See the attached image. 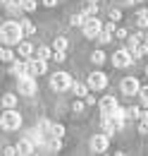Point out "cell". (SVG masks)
I'll list each match as a JSON object with an SVG mask.
<instances>
[{
    "label": "cell",
    "instance_id": "obj_1",
    "mask_svg": "<svg viewBox=\"0 0 148 156\" xmlns=\"http://www.w3.org/2000/svg\"><path fill=\"white\" fill-rule=\"evenodd\" d=\"M22 24L17 22H5L2 27H0V41H2V46H17L19 41H22Z\"/></svg>",
    "mask_w": 148,
    "mask_h": 156
},
{
    "label": "cell",
    "instance_id": "obj_2",
    "mask_svg": "<svg viewBox=\"0 0 148 156\" xmlns=\"http://www.w3.org/2000/svg\"><path fill=\"white\" fill-rule=\"evenodd\" d=\"M0 127H2V130H10V132H12V130H19V127H22V115H19L15 108H7V111L0 115Z\"/></svg>",
    "mask_w": 148,
    "mask_h": 156
},
{
    "label": "cell",
    "instance_id": "obj_3",
    "mask_svg": "<svg viewBox=\"0 0 148 156\" xmlns=\"http://www.w3.org/2000/svg\"><path fill=\"white\" fill-rule=\"evenodd\" d=\"M50 87H53L55 91H67V89L72 87V75H69V72H55V75L50 77Z\"/></svg>",
    "mask_w": 148,
    "mask_h": 156
},
{
    "label": "cell",
    "instance_id": "obj_4",
    "mask_svg": "<svg viewBox=\"0 0 148 156\" xmlns=\"http://www.w3.org/2000/svg\"><path fill=\"white\" fill-rule=\"evenodd\" d=\"M36 91H38L36 77H31V75H24V77H19V94H24V96H34Z\"/></svg>",
    "mask_w": 148,
    "mask_h": 156
},
{
    "label": "cell",
    "instance_id": "obj_5",
    "mask_svg": "<svg viewBox=\"0 0 148 156\" xmlns=\"http://www.w3.org/2000/svg\"><path fill=\"white\" fill-rule=\"evenodd\" d=\"M100 29H103V24L98 17H86V22H84V36L86 39H96L100 34Z\"/></svg>",
    "mask_w": 148,
    "mask_h": 156
},
{
    "label": "cell",
    "instance_id": "obj_6",
    "mask_svg": "<svg viewBox=\"0 0 148 156\" xmlns=\"http://www.w3.org/2000/svg\"><path fill=\"white\" fill-rule=\"evenodd\" d=\"M131 62H134V55H131L127 48L115 51V55H112V65H115V67H129Z\"/></svg>",
    "mask_w": 148,
    "mask_h": 156
},
{
    "label": "cell",
    "instance_id": "obj_7",
    "mask_svg": "<svg viewBox=\"0 0 148 156\" xmlns=\"http://www.w3.org/2000/svg\"><path fill=\"white\" fill-rule=\"evenodd\" d=\"M86 84H89V89H96V91H98V89H105V87H108V77H105V72L96 70V72L89 75Z\"/></svg>",
    "mask_w": 148,
    "mask_h": 156
},
{
    "label": "cell",
    "instance_id": "obj_8",
    "mask_svg": "<svg viewBox=\"0 0 148 156\" xmlns=\"http://www.w3.org/2000/svg\"><path fill=\"white\" fill-rule=\"evenodd\" d=\"M108 144H110V137L108 135H93L91 137V151H96V154H105Z\"/></svg>",
    "mask_w": 148,
    "mask_h": 156
},
{
    "label": "cell",
    "instance_id": "obj_9",
    "mask_svg": "<svg viewBox=\"0 0 148 156\" xmlns=\"http://www.w3.org/2000/svg\"><path fill=\"white\" fill-rule=\"evenodd\" d=\"M119 87H122V94H127V96L139 94V89H141V84H139V79H136V77H124Z\"/></svg>",
    "mask_w": 148,
    "mask_h": 156
},
{
    "label": "cell",
    "instance_id": "obj_10",
    "mask_svg": "<svg viewBox=\"0 0 148 156\" xmlns=\"http://www.w3.org/2000/svg\"><path fill=\"white\" fill-rule=\"evenodd\" d=\"M45 70H48V65H45L43 58H29V75H31V77L45 75Z\"/></svg>",
    "mask_w": 148,
    "mask_h": 156
},
{
    "label": "cell",
    "instance_id": "obj_11",
    "mask_svg": "<svg viewBox=\"0 0 148 156\" xmlns=\"http://www.w3.org/2000/svg\"><path fill=\"white\" fill-rule=\"evenodd\" d=\"M117 106H119V103H117V98H115V96H103V98H100V103H98V108H100L103 115H110Z\"/></svg>",
    "mask_w": 148,
    "mask_h": 156
},
{
    "label": "cell",
    "instance_id": "obj_12",
    "mask_svg": "<svg viewBox=\"0 0 148 156\" xmlns=\"http://www.w3.org/2000/svg\"><path fill=\"white\" fill-rule=\"evenodd\" d=\"M34 151H36V147H34V142L29 137H24L17 144V154H22V156H29V154H34Z\"/></svg>",
    "mask_w": 148,
    "mask_h": 156
},
{
    "label": "cell",
    "instance_id": "obj_13",
    "mask_svg": "<svg viewBox=\"0 0 148 156\" xmlns=\"http://www.w3.org/2000/svg\"><path fill=\"white\" fill-rule=\"evenodd\" d=\"M12 75H17V77L29 75V60H15L12 62Z\"/></svg>",
    "mask_w": 148,
    "mask_h": 156
},
{
    "label": "cell",
    "instance_id": "obj_14",
    "mask_svg": "<svg viewBox=\"0 0 148 156\" xmlns=\"http://www.w3.org/2000/svg\"><path fill=\"white\" fill-rule=\"evenodd\" d=\"M72 89L74 94H76V98H81V96H86V91H89V84H81V82H72Z\"/></svg>",
    "mask_w": 148,
    "mask_h": 156
},
{
    "label": "cell",
    "instance_id": "obj_15",
    "mask_svg": "<svg viewBox=\"0 0 148 156\" xmlns=\"http://www.w3.org/2000/svg\"><path fill=\"white\" fill-rule=\"evenodd\" d=\"M84 15H86V17H96V15H98V5H96V0H86V5H84Z\"/></svg>",
    "mask_w": 148,
    "mask_h": 156
},
{
    "label": "cell",
    "instance_id": "obj_16",
    "mask_svg": "<svg viewBox=\"0 0 148 156\" xmlns=\"http://www.w3.org/2000/svg\"><path fill=\"white\" fill-rule=\"evenodd\" d=\"M17 46H19V55H24V58H29V55L34 53V46H31L29 41H19Z\"/></svg>",
    "mask_w": 148,
    "mask_h": 156
},
{
    "label": "cell",
    "instance_id": "obj_17",
    "mask_svg": "<svg viewBox=\"0 0 148 156\" xmlns=\"http://www.w3.org/2000/svg\"><path fill=\"white\" fill-rule=\"evenodd\" d=\"M136 24L141 29H148V10H139L136 12Z\"/></svg>",
    "mask_w": 148,
    "mask_h": 156
},
{
    "label": "cell",
    "instance_id": "obj_18",
    "mask_svg": "<svg viewBox=\"0 0 148 156\" xmlns=\"http://www.w3.org/2000/svg\"><path fill=\"white\" fill-rule=\"evenodd\" d=\"M84 22H86V15H84V12H76V15H72L69 24H72V27H84Z\"/></svg>",
    "mask_w": 148,
    "mask_h": 156
},
{
    "label": "cell",
    "instance_id": "obj_19",
    "mask_svg": "<svg viewBox=\"0 0 148 156\" xmlns=\"http://www.w3.org/2000/svg\"><path fill=\"white\" fill-rule=\"evenodd\" d=\"M146 53H148V43H139V46L134 48V53H131V55H134V60H136V58H143Z\"/></svg>",
    "mask_w": 148,
    "mask_h": 156
},
{
    "label": "cell",
    "instance_id": "obj_20",
    "mask_svg": "<svg viewBox=\"0 0 148 156\" xmlns=\"http://www.w3.org/2000/svg\"><path fill=\"white\" fill-rule=\"evenodd\" d=\"M0 103H2L5 108H15V103H17V96H15V94H5Z\"/></svg>",
    "mask_w": 148,
    "mask_h": 156
},
{
    "label": "cell",
    "instance_id": "obj_21",
    "mask_svg": "<svg viewBox=\"0 0 148 156\" xmlns=\"http://www.w3.org/2000/svg\"><path fill=\"white\" fill-rule=\"evenodd\" d=\"M53 51H67V39L65 36H57L53 41Z\"/></svg>",
    "mask_w": 148,
    "mask_h": 156
},
{
    "label": "cell",
    "instance_id": "obj_22",
    "mask_svg": "<svg viewBox=\"0 0 148 156\" xmlns=\"http://www.w3.org/2000/svg\"><path fill=\"white\" fill-rule=\"evenodd\" d=\"M91 62L93 65H103V62H105V53H103V51H93L91 53Z\"/></svg>",
    "mask_w": 148,
    "mask_h": 156
},
{
    "label": "cell",
    "instance_id": "obj_23",
    "mask_svg": "<svg viewBox=\"0 0 148 156\" xmlns=\"http://www.w3.org/2000/svg\"><path fill=\"white\" fill-rule=\"evenodd\" d=\"M0 60H2V62H12V60H15V53H12L10 48H0Z\"/></svg>",
    "mask_w": 148,
    "mask_h": 156
},
{
    "label": "cell",
    "instance_id": "obj_24",
    "mask_svg": "<svg viewBox=\"0 0 148 156\" xmlns=\"http://www.w3.org/2000/svg\"><path fill=\"white\" fill-rule=\"evenodd\" d=\"M34 31H36V27H34V24H31L29 20H26V22H22V34H24V36H31Z\"/></svg>",
    "mask_w": 148,
    "mask_h": 156
},
{
    "label": "cell",
    "instance_id": "obj_25",
    "mask_svg": "<svg viewBox=\"0 0 148 156\" xmlns=\"http://www.w3.org/2000/svg\"><path fill=\"white\" fill-rule=\"evenodd\" d=\"M36 5H38V0H22V10L24 12H34Z\"/></svg>",
    "mask_w": 148,
    "mask_h": 156
},
{
    "label": "cell",
    "instance_id": "obj_26",
    "mask_svg": "<svg viewBox=\"0 0 148 156\" xmlns=\"http://www.w3.org/2000/svg\"><path fill=\"white\" fill-rule=\"evenodd\" d=\"M53 55V48H48V46H38V55L36 58H43V60H48Z\"/></svg>",
    "mask_w": 148,
    "mask_h": 156
},
{
    "label": "cell",
    "instance_id": "obj_27",
    "mask_svg": "<svg viewBox=\"0 0 148 156\" xmlns=\"http://www.w3.org/2000/svg\"><path fill=\"white\" fill-rule=\"evenodd\" d=\"M139 43H141V41H139V36H136V34H134V36H127V51H129V53H134V48H136Z\"/></svg>",
    "mask_w": 148,
    "mask_h": 156
},
{
    "label": "cell",
    "instance_id": "obj_28",
    "mask_svg": "<svg viewBox=\"0 0 148 156\" xmlns=\"http://www.w3.org/2000/svg\"><path fill=\"white\" fill-rule=\"evenodd\" d=\"M96 39L100 41V43H110V39H112V34L108 31V29H100V34L96 36Z\"/></svg>",
    "mask_w": 148,
    "mask_h": 156
},
{
    "label": "cell",
    "instance_id": "obj_29",
    "mask_svg": "<svg viewBox=\"0 0 148 156\" xmlns=\"http://www.w3.org/2000/svg\"><path fill=\"white\" fill-rule=\"evenodd\" d=\"M62 149V142H60V137H53V142L48 144V151H60Z\"/></svg>",
    "mask_w": 148,
    "mask_h": 156
},
{
    "label": "cell",
    "instance_id": "obj_30",
    "mask_svg": "<svg viewBox=\"0 0 148 156\" xmlns=\"http://www.w3.org/2000/svg\"><path fill=\"white\" fill-rule=\"evenodd\" d=\"M50 127H53L50 120H41V122H38V130H41V132H50Z\"/></svg>",
    "mask_w": 148,
    "mask_h": 156
},
{
    "label": "cell",
    "instance_id": "obj_31",
    "mask_svg": "<svg viewBox=\"0 0 148 156\" xmlns=\"http://www.w3.org/2000/svg\"><path fill=\"white\" fill-rule=\"evenodd\" d=\"M50 135L53 137H62L65 135V127H62V125H53V127H50Z\"/></svg>",
    "mask_w": 148,
    "mask_h": 156
},
{
    "label": "cell",
    "instance_id": "obj_32",
    "mask_svg": "<svg viewBox=\"0 0 148 156\" xmlns=\"http://www.w3.org/2000/svg\"><path fill=\"white\" fill-rule=\"evenodd\" d=\"M139 98H141V103L148 106V87H141V89H139Z\"/></svg>",
    "mask_w": 148,
    "mask_h": 156
},
{
    "label": "cell",
    "instance_id": "obj_33",
    "mask_svg": "<svg viewBox=\"0 0 148 156\" xmlns=\"http://www.w3.org/2000/svg\"><path fill=\"white\" fill-rule=\"evenodd\" d=\"M139 132H141V135H148V118L139 120Z\"/></svg>",
    "mask_w": 148,
    "mask_h": 156
},
{
    "label": "cell",
    "instance_id": "obj_34",
    "mask_svg": "<svg viewBox=\"0 0 148 156\" xmlns=\"http://www.w3.org/2000/svg\"><path fill=\"white\" fill-rule=\"evenodd\" d=\"M122 20V12L119 10H110V22H119Z\"/></svg>",
    "mask_w": 148,
    "mask_h": 156
},
{
    "label": "cell",
    "instance_id": "obj_35",
    "mask_svg": "<svg viewBox=\"0 0 148 156\" xmlns=\"http://www.w3.org/2000/svg\"><path fill=\"white\" fill-rule=\"evenodd\" d=\"M127 36H129L127 29H117V31H115V39H127Z\"/></svg>",
    "mask_w": 148,
    "mask_h": 156
},
{
    "label": "cell",
    "instance_id": "obj_36",
    "mask_svg": "<svg viewBox=\"0 0 148 156\" xmlns=\"http://www.w3.org/2000/svg\"><path fill=\"white\" fill-rule=\"evenodd\" d=\"M2 154H5V156H12V154H17V147H5V149H2Z\"/></svg>",
    "mask_w": 148,
    "mask_h": 156
},
{
    "label": "cell",
    "instance_id": "obj_37",
    "mask_svg": "<svg viewBox=\"0 0 148 156\" xmlns=\"http://www.w3.org/2000/svg\"><path fill=\"white\" fill-rule=\"evenodd\" d=\"M74 111H76V113H79V111H84V103H81V101H79V98H76V101H74V106H72Z\"/></svg>",
    "mask_w": 148,
    "mask_h": 156
},
{
    "label": "cell",
    "instance_id": "obj_38",
    "mask_svg": "<svg viewBox=\"0 0 148 156\" xmlns=\"http://www.w3.org/2000/svg\"><path fill=\"white\" fill-rule=\"evenodd\" d=\"M43 5H45V7H55L57 0H43Z\"/></svg>",
    "mask_w": 148,
    "mask_h": 156
},
{
    "label": "cell",
    "instance_id": "obj_39",
    "mask_svg": "<svg viewBox=\"0 0 148 156\" xmlns=\"http://www.w3.org/2000/svg\"><path fill=\"white\" fill-rule=\"evenodd\" d=\"M146 77H148V65H146Z\"/></svg>",
    "mask_w": 148,
    "mask_h": 156
},
{
    "label": "cell",
    "instance_id": "obj_40",
    "mask_svg": "<svg viewBox=\"0 0 148 156\" xmlns=\"http://www.w3.org/2000/svg\"><path fill=\"white\" fill-rule=\"evenodd\" d=\"M0 2H7V0H0Z\"/></svg>",
    "mask_w": 148,
    "mask_h": 156
},
{
    "label": "cell",
    "instance_id": "obj_41",
    "mask_svg": "<svg viewBox=\"0 0 148 156\" xmlns=\"http://www.w3.org/2000/svg\"><path fill=\"white\" fill-rule=\"evenodd\" d=\"M0 62H2V60H0Z\"/></svg>",
    "mask_w": 148,
    "mask_h": 156
}]
</instances>
